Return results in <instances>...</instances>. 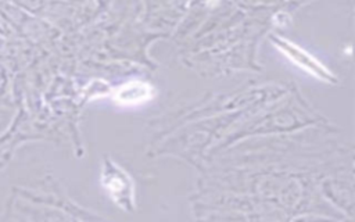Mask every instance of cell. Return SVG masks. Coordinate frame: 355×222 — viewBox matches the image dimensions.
I'll list each match as a JSON object with an SVG mask.
<instances>
[{
    "label": "cell",
    "mask_w": 355,
    "mask_h": 222,
    "mask_svg": "<svg viewBox=\"0 0 355 222\" xmlns=\"http://www.w3.org/2000/svg\"><path fill=\"white\" fill-rule=\"evenodd\" d=\"M101 184L122 210L132 211L135 208V188L131 176L114 161L104 160L103 162Z\"/></svg>",
    "instance_id": "obj_1"
},
{
    "label": "cell",
    "mask_w": 355,
    "mask_h": 222,
    "mask_svg": "<svg viewBox=\"0 0 355 222\" xmlns=\"http://www.w3.org/2000/svg\"><path fill=\"white\" fill-rule=\"evenodd\" d=\"M151 93H153V88L148 84L143 81H132L122 85L117 91L114 100L121 106H133V104L147 101L151 97Z\"/></svg>",
    "instance_id": "obj_2"
}]
</instances>
